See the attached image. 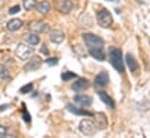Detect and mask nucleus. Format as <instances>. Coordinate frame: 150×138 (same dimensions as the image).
<instances>
[{"mask_svg": "<svg viewBox=\"0 0 150 138\" xmlns=\"http://www.w3.org/2000/svg\"><path fill=\"white\" fill-rule=\"evenodd\" d=\"M83 39L85 42V45L90 49H103L104 48V41L101 37L97 36L94 34H83Z\"/></svg>", "mask_w": 150, "mask_h": 138, "instance_id": "obj_2", "label": "nucleus"}, {"mask_svg": "<svg viewBox=\"0 0 150 138\" xmlns=\"http://www.w3.org/2000/svg\"><path fill=\"white\" fill-rule=\"evenodd\" d=\"M97 21L99 23L100 27L103 28H110L113 23V18L112 14L110 13L108 9L103 8L97 13Z\"/></svg>", "mask_w": 150, "mask_h": 138, "instance_id": "obj_3", "label": "nucleus"}, {"mask_svg": "<svg viewBox=\"0 0 150 138\" xmlns=\"http://www.w3.org/2000/svg\"><path fill=\"white\" fill-rule=\"evenodd\" d=\"M22 26H23L22 20H20V19H13V20H11V21L7 23V29H8L9 32H16V30H19Z\"/></svg>", "mask_w": 150, "mask_h": 138, "instance_id": "obj_16", "label": "nucleus"}, {"mask_svg": "<svg viewBox=\"0 0 150 138\" xmlns=\"http://www.w3.org/2000/svg\"><path fill=\"white\" fill-rule=\"evenodd\" d=\"M33 54H34V50L30 46L26 45V44H19L16 46V49H15L16 57H19L22 61H26V59L30 58L33 56Z\"/></svg>", "mask_w": 150, "mask_h": 138, "instance_id": "obj_5", "label": "nucleus"}, {"mask_svg": "<svg viewBox=\"0 0 150 138\" xmlns=\"http://www.w3.org/2000/svg\"><path fill=\"white\" fill-rule=\"evenodd\" d=\"M90 55L97 61H105L106 58V54L103 49H90Z\"/></svg>", "mask_w": 150, "mask_h": 138, "instance_id": "obj_18", "label": "nucleus"}, {"mask_svg": "<svg viewBox=\"0 0 150 138\" xmlns=\"http://www.w3.org/2000/svg\"><path fill=\"white\" fill-rule=\"evenodd\" d=\"M94 117V124H96V128H98L99 130H104L107 128V118H106V115L103 114V113H96L92 115Z\"/></svg>", "mask_w": 150, "mask_h": 138, "instance_id": "obj_7", "label": "nucleus"}, {"mask_svg": "<svg viewBox=\"0 0 150 138\" xmlns=\"http://www.w3.org/2000/svg\"><path fill=\"white\" fill-rule=\"evenodd\" d=\"M41 54H43V55H48L49 54V51H48V48H47V45L45 44H43L42 46H41Z\"/></svg>", "mask_w": 150, "mask_h": 138, "instance_id": "obj_29", "label": "nucleus"}, {"mask_svg": "<svg viewBox=\"0 0 150 138\" xmlns=\"http://www.w3.org/2000/svg\"><path fill=\"white\" fill-rule=\"evenodd\" d=\"M98 95L100 96V99H101V101L104 102V104H106L108 107H112L114 108L115 107V104H114V101L112 100V98L105 92V91H99L98 92Z\"/></svg>", "mask_w": 150, "mask_h": 138, "instance_id": "obj_17", "label": "nucleus"}, {"mask_svg": "<svg viewBox=\"0 0 150 138\" xmlns=\"http://www.w3.org/2000/svg\"><path fill=\"white\" fill-rule=\"evenodd\" d=\"M7 134V129L2 125H0V138H4Z\"/></svg>", "mask_w": 150, "mask_h": 138, "instance_id": "obj_28", "label": "nucleus"}, {"mask_svg": "<svg viewBox=\"0 0 150 138\" xmlns=\"http://www.w3.org/2000/svg\"><path fill=\"white\" fill-rule=\"evenodd\" d=\"M62 80L63 81H70L71 79H75L77 78V74L74 73V72H70V71H67V72H63L62 75H61Z\"/></svg>", "mask_w": 150, "mask_h": 138, "instance_id": "obj_21", "label": "nucleus"}, {"mask_svg": "<svg viewBox=\"0 0 150 138\" xmlns=\"http://www.w3.org/2000/svg\"><path fill=\"white\" fill-rule=\"evenodd\" d=\"M110 58H111V64L114 69L120 73L125 72V66L122 62V51L117 48H111L110 49Z\"/></svg>", "mask_w": 150, "mask_h": 138, "instance_id": "obj_1", "label": "nucleus"}, {"mask_svg": "<svg viewBox=\"0 0 150 138\" xmlns=\"http://www.w3.org/2000/svg\"><path fill=\"white\" fill-rule=\"evenodd\" d=\"M49 38H50V41L52 43L59 44V43H62L64 41V33L62 30H59V29H54V30L50 32Z\"/></svg>", "mask_w": 150, "mask_h": 138, "instance_id": "obj_12", "label": "nucleus"}, {"mask_svg": "<svg viewBox=\"0 0 150 138\" xmlns=\"http://www.w3.org/2000/svg\"><path fill=\"white\" fill-rule=\"evenodd\" d=\"M0 78L4 80L9 79V71L5 65H0Z\"/></svg>", "mask_w": 150, "mask_h": 138, "instance_id": "obj_23", "label": "nucleus"}, {"mask_svg": "<svg viewBox=\"0 0 150 138\" xmlns=\"http://www.w3.org/2000/svg\"><path fill=\"white\" fill-rule=\"evenodd\" d=\"M22 5L26 11H32L34 7H36V0H23Z\"/></svg>", "mask_w": 150, "mask_h": 138, "instance_id": "obj_22", "label": "nucleus"}, {"mask_svg": "<svg viewBox=\"0 0 150 138\" xmlns=\"http://www.w3.org/2000/svg\"><path fill=\"white\" fill-rule=\"evenodd\" d=\"M126 63H127L128 68L130 70V72H136L139 70V64H137V62H136V59L134 58L133 55H130V54L126 55Z\"/></svg>", "mask_w": 150, "mask_h": 138, "instance_id": "obj_15", "label": "nucleus"}, {"mask_svg": "<svg viewBox=\"0 0 150 138\" xmlns=\"http://www.w3.org/2000/svg\"><path fill=\"white\" fill-rule=\"evenodd\" d=\"M45 63H47L48 65H50V66H55V65H57V63H58V59H57L56 57H52V58H48V59L45 61Z\"/></svg>", "mask_w": 150, "mask_h": 138, "instance_id": "obj_27", "label": "nucleus"}, {"mask_svg": "<svg viewBox=\"0 0 150 138\" xmlns=\"http://www.w3.org/2000/svg\"><path fill=\"white\" fill-rule=\"evenodd\" d=\"M106 1H110V2H119L120 0H106Z\"/></svg>", "mask_w": 150, "mask_h": 138, "instance_id": "obj_31", "label": "nucleus"}, {"mask_svg": "<svg viewBox=\"0 0 150 138\" xmlns=\"http://www.w3.org/2000/svg\"><path fill=\"white\" fill-rule=\"evenodd\" d=\"M74 8V2L71 0H62L57 5V9L63 14H69Z\"/></svg>", "mask_w": 150, "mask_h": 138, "instance_id": "obj_11", "label": "nucleus"}, {"mask_svg": "<svg viewBox=\"0 0 150 138\" xmlns=\"http://www.w3.org/2000/svg\"><path fill=\"white\" fill-rule=\"evenodd\" d=\"M43 64V61L40 58V57H33L25 66H23V70L26 72H33V71H36L38 70Z\"/></svg>", "mask_w": 150, "mask_h": 138, "instance_id": "obj_8", "label": "nucleus"}, {"mask_svg": "<svg viewBox=\"0 0 150 138\" xmlns=\"http://www.w3.org/2000/svg\"><path fill=\"white\" fill-rule=\"evenodd\" d=\"M20 11H21V7H20V5H15V6H13V7H11V8H9L8 13H9L11 15H14V14L19 13Z\"/></svg>", "mask_w": 150, "mask_h": 138, "instance_id": "obj_26", "label": "nucleus"}, {"mask_svg": "<svg viewBox=\"0 0 150 138\" xmlns=\"http://www.w3.org/2000/svg\"><path fill=\"white\" fill-rule=\"evenodd\" d=\"M88 86H90L88 80H87V79H84V78H80V79H78L77 81H75V84L72 85L71 88H72L75 92H81V91L87 89Z\"/></svg>", "mask_w": 150, "mask_h": 138, "instance_id": "obj_13", "label": "nucleus"}, {"mask_svg": "<svg viewBox=\"0 0 150 138\" xmlns=\"http://www.w3.org/2000/svg\"><path fill=\"white\" fill-rule=\"evenodd\" d=\"M50 8H51V6H50V4L48 1H41V2L36 4V9H38V12H40L41 14L49 13L50 12Z\"/></svg>", "mask_w": 150, "mask_h": 138, "instance_id": "obj_20", "label": "nucleus"}, {"mask_svg": "<svg viewBox=\"0 0 150 138\" xmlns=\"http://www.w3.org/2000/svg\"><path fill=\"white\" fill-rule=\"evenodd\" d=\"M8 107H9L8 104H1V106H0V113H2V111H5V110H6V109H7Z\"/></svg>", "mask_w": 150, "mask_h": 138, "instance_id": "obj_30", "label": "nucleus"}, {"mask_svg": "<svg viewBox=\"0 0 150 138\" xmlns=\"http://www.w3.org/2000/svg\"><path fill=\"white\" fill-rule=\"evenodd\" d=\"M33 88H34V85H33L32 82H30V84H27V85H25V86H22V87L20 88V93H21V94H27V93L32 92Z\"/></svg>", "mask_w": 150, "mask_h": 138, "instance_id": "obj_24", "label": "nucleus"}, {"mask_svg": "<svg viewBox=\"0 0 150 138\" xmlns=\"http://www.w3.org/2000/svg\"><path fill=\"white\" fill-rule=\"evenodd\" d=\"M22 118H23V121H25L26 123H29V122L32 121L29 113H28V111L26 110V108H25V104H23V109H22Z\"/></svg>", "mask_w": 150, "mask_h": 138, "instance_id": "obj_25", "label": "nucleus"}, {"mask_svg": "<svg viewBox=\"0 0 150 138\" xmlns=\"http://www.w3.org/2000/svg\"><path fill=\"white\" fill-rule=\"evenodd\" d=\"M74 100H75L76 104H79L80 107H84V108L90 107L92 104V102H93L92 98L88 96V95H85V94H78V95H76L75 98H74Z\"/></svg>", "mask_w": 150, "mask_h": 138, "instance_id": "obj_9", "label": "nucleus"}, {"mask_svg": "<svg viewBox=\"0 0 150 138\" xmlns=\"http://www.w3.org/2000/svg\"><path fill=\"white\" fill-rule=\"evenodd\" d=\"M23 38H25V41H26L29 45H32V46H35V45H38V43H40V37L38 36V34H34V33L25 35Z\"/></svg>", "mask_w": 150, "mask_h": 138, "instance_id": "obj_19", "label": "nucleus"}, {"mask_svg": "<svg viewBox=\"0 0 150 138\" xmlns=\"http://www.w3.org/2000/svg\"><path fill=\"white\" fill-rule=\"evenodd\" d=\"M48 25L43 21H40V20H34L32 21L29 25H28V29L30 33H34V34H41V33H44L48 30Z\"/></svg>", "mask_w": 150, "mask_h": 138, "instance_id": "obj_6", "label": "nucleus"}, {"mask_svg": "<svg viewBox=\"0 0 150 138\" xmlns=\"http://www.w3.org/2000/svg\"><path fill=\"white\" fill-rule=\"evenodd\" d=\"M110 81V75L107 73V71H101L99 74H97L96 79H94V84L97 86H100V87H105Z\"/></svg>", "mask_w": 150, "mask_h": 138, "instance_id": "obj_10", "label": "nucleus"}, {"mask_svg": "<svg viewBox=\"0 0 150 138\" xmlns=\"http://www.w3.org/2000/svg\"><path fill=\"white\" fill-rule=\"evenodd\" d=\"M67 109H68L70 113L75 114V115H80V116H92V115H93L92 113H88V111H86L85 109H80V108H78V107H75L74 104H67Z\"/></svg>", "mask_w": 150, "mask_h": 138, "instance_id": "obj_14", "label": "nucleus"}, {"mask_svg": "<svg viewBox=\"0 0 150 138\" xmlns=\"http://www.w3.org/2000/svg\"><path fill=\"white\" fill-rule=\"evenodd\" d=\"M79 131L85 136H93L97 131L94 122L90 120H81L79 123Z\"/></svg>", "mask_w": 150, "mask_h": 138, "instance_id": "obj_4", "label": "nucleus"}]
</instances>
